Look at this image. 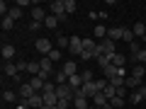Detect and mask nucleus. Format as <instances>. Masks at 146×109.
Instances as JSON below:
<instances>
[{"label": "nucleus", "instance_id": "1", "mask_svg": "<svg viewBox=\"0 0 146 109\" xmlns=\"http://www.w3.org/2000/svg\"><path fill=\"white\" fill-rule=\"evenodd\" d=\"M49 12H51L54 17H58V22H66V7H63V0H54V3H49Z\"/></svg>", "mask_w": 146, "mask_h": 109}, {"label": "nucleus", "instance_id": "2", "mask_svg": "<svg viewBox=\"0 0 146 109\" xmlns=\"http://www.w3.org/2000/svg\"><path fill=\"white\" fill-rule=\"evenodd\" d=\"M39 66H42V70H39V78H44L46 80L49 75L54 73V61L49 56H42V61H39Z\"/></svg>", "mask_w": 146, "mask_h": 109}, {"label": "nucleus", "instance_id": "3", "mask_svg": "<svg viewBox=\"0 0 146 109\" xmlns=\"http://www.w3.org/2000/svg\"><path fill=\"white\" fill-rule=\"evenodd\" d=\"M98 49H100V53H107V56H112V53H117L115 51V41L112 39H102V41H98Z\"/></svg>", "mask_w": 146, "mask_h": 109}, {"label": "nucleus", "instance_id": "4", "mask_svg": "<svg viewBox=\"0 0 146 109\" xmlns=\"http://www.w3.org/2000/svg\"><path fill=\"white\" fill-rule=\"evenodd\" d=\"M68 51H71L73 56H80V53H83V39H80V36H71Z\"/></svg>", "mask_w": 146, "mask_h": 109}, {"label": "nucleus", "instance_id": "5", "mask_svg": "<svg viewBox=\"0 0 146 109\" xmlns=\"http://www.w3.org/2000/svg\"><path fill=\"white\" fill-rule=\"evenodd\" d=\"M36 51L42 53V56H49V53L54 51V46H51L49 39H36Z\"/></svg>", "mask_w": 146, "mask_h": 109}, {"label": "nucleus", "instance_id": "6", "mask_svg": "<svg viewBox=\"0 0 146 109\" xmlns=\"http://www.w3.org/2000/svg\"><path fill=\"white\" fill-rule=\"evenodd\" d=\"M3 70H5V75H7V78H12V80L20 75V66H17V63H12V61H5Z\"/></svg>", "mask_w": 146, "mask_h": 109}, {"label": "nucleus", "instance_id": "7", "mask_svg": "<svg viewBox=\"0 0 146 109\" xmlns=\"http://www.w3.org/2000/svg\"><path fill=\"white\" fill-rule=\"evenodd\" d=\"M27 104H29V109H42V107H44V95H42V92L32 95V97L27 99Z\"/></svg>", "mask_w": 146, "mask_h": 109}, {"label": "nucleus", "instance_id": "8", "mask_svg": "<svg viewBox=\"0 0 146 109\" xmlns=\"http://www.w3.org/2000/svg\"><path fill=\"white\" fill-rule=\"evenodd\" d=\"M39 70H42L39 61H27V63H25V73H29L32 78H34V75H39Z\"/></svg>", "mask_w": 146, "mask_h": 109}, {"label": "nucleus", "instance_id": "9", "mask_svg": "<svg viewBox=\"0 0 146 109\" xmlns=\"http://www.w3.org/2000/svg\"><path fill=\"white\" fill-rule=\"evenodd\" d=\"M63 73H66V75H68V78H71V75H78V63H76V61H66V63H63Z\"/></svg>", "mask_w": 146, "mask_h": 109}, {"label": "nucleus", "instance_id": "10", "mask_svg": "<svg viewBox=\"0 0 146 109\" xmlns=\"http://www.w3.org/2000/svg\"><path fill=\"white\" fill-rule=\"evenodd\" d=\"M46 10H44V7H32V20H34V22H42V24H44V20H46Z\"/></svg>", "mask_w": 146, "mask_h": 109}, {"label": "nucleus", "instance_id": "11", "mask_svg": "<svg viewBox=\"0 0 146 109\" xmlns=\"http://www.w3.org/2000/svg\"><path fill=\"white\" fill-rule=\"evenodd\" d=\"M29 85H32V90H34V92H44V85H46V80L39 78V75H34V78L29 80Z\"/></svg>", "mask_w": 146, "mask_h": 109}, {"label": "nucleus", "instance_id": "12", "mask_svg": "<svg viewBox=\"0 0 146 109\" xmlns=\"http://www.w3.org/2000/svg\"><path fill=\"white\" fill-rule=\"evenodd\" d=\"M73 109H90V99L88 97H76L73 99Z\"/></svg>", "mask_w": 146, "mask_h": 109}, {"label": "nucleus", "instance_id": "13", "mask_svg": "<svg viewBox=\"0 0 146 109\" xmlns=\"http://www.w3.org/2000/svg\"><path fill=\"white\" fill-rule=\"evenodd\" d=\"M32 95H36V92H34V90H32V85H29V83L20 85V97H22V99H29Z\"/></svg>", "mask_w": 146, "mask_h": 109}, {"label": "nucleus", "instance_id": "14", "mask_svg": "<svg viewBox=\"0 0 146 109\" xmlns=\"http://www.w3.org/2000/svg\"><path fill=\"white\" fill-rule=\"evenodd\" d=\"M3 58L5 61H12L15 58V46L12 44H3Z\"/></svg>", "mask_w": 146, "mask_h": 109}, {"label": "nucleus", "instance_id": "15", "mask_svg": "<svg viewBox=\"0 0 146 109\" xmlns=\"http://www.w3.org/2000/svg\"><path fill=\"white\" fill-rule=\"evenodd\" d=\"M107 27H102V24H98V27H95V29H93V36H95V39H100V41H102V39H107Z\"/></svg>", "mask_w": 146, "mask_h": 109}, {"label": "nucleus", "instance_id": "16", "mask_svg": "<svg viewBox=\"0 0 146 109\" xmlns=\"http://www.w3.org/2000/svg\"><path fill=\"white\" fill-rule=\"evenodd\" d=\"M122 34H124V27H112V29L107 32V36L112 39V41H117V39H122Z\"/></svg>", "mask_w": 146, "mask_h": 109}, {"label": "nucleus", "instance_id": "17", "mask_svg": "<svg viewBox=\"0 0 146 109\" xmlns=\"http://www.w3.org/2000/svg\"><path fill=\"white\" fill-rule=\"evenodd\" d=\"M144 75H146V68L141 66V63H136V66L131 68V78H136V80H141V78H144Z\"/></svg>", "mask_w": 146, "mask_h": 109}, {"label": "nucleus", "instance_id": "18", "mask_svg": "<svg viewBox=\"0 0 146 109\" xmlns=\"http://www.w3.org/2000/svg\"><path fill=\"white\" fill-rule=\"evenodd\" d=\"M54 83H56V85H68V75L63 70H56V73H54Z\"/></svg>", "mask_w": 146, "mask_h": 109}, {"label": "nucleus", "instance_id": "19", "mask_svg": "<svg viewBox=\"0 0 146 109\" xmlns=\"http://www.w3.org/2000/svg\"><path fill=\"white\" fill-rule=\"evenodd\" d=\"M44 104H46V107H56V104H58L56 92H49V95H44Z\"/></svg>", "mask_w": 146, "mask_h": 109}, {"label": "nucleus", "instance_id": "20", "mask_svg": "<svg viewBox=\"0 0 146 109\" xmlns=\"http://www.w3.org/2000/svg\"><path fill=\"white\" fill-rule=\"evenodd\" d=\"M107 102H110V99L105 97L102 92H98V95H95V97H93V104H95V107H100V109H102V107H105V104H107Z\"/></svg>", "mask_w": 146, "mask_h": 109}, {"label": "nucleus", "instance_id": "21", "mask_svg": "<svg viewBox=\"0 0 146 109\" xmlns=\"http://www.w3.org/2000/svg\"><path fill=\"white\" fill-rule=\"evenodd\" d=\"M131 32H134V36H141V39H144V36H146V24H141V22H136V24L131 27Z\"/></svg>", "mask_w": 146, "mask_h": 109}, {"label": "nucleus", "instance_id": "22", "mask_svg": "<svg viewBox=\"0 0 146 109\" xmlns=\"http://www.w3.org/2000/svg\"><path fill=\"white\" fill-rule=\"evenodd\" d=\"M44 27H46V29H56V27H58V17L49 15L46 20H44Z\"/></svg>", "mask_w": 146, "mask_h": 109}, {"label": "nucleus", "instance_id": "23", "mask_svg": "<svg viewBox=\"0 0 146 109\" xmlns=\"http://www.w3.org/2000/svg\"><path fill=\"white\" fill-rule=\"evenodd\" d=\"M124 63H127V58L122 56V53H115V56H112V66L115 68H124Z\"/></svg>", "mask_w": 146, "mask_h": 109}, {"label": "nucleus", "instance_id": "24", "mask_svg": "<svg viewBox=\"0 0 146 109\" xmlns=\"http://www.w3.org/2000/svg\"><path fill=\"white\" fill-rule=\"evenodd\" d=\"M63 7H66V15H71V12L78 10V3L76 0H63Z\"/></svg>", "mask_w": 146, "mask_h": 109}, {"label": "nucleus", "instance_id": "25", "mask_svg": "<svg viewBox=\"0 0 146 109\" xmlns=\"http://www.w3.org/2000/svg\"><path fill=\"white\" fill-rule=\"evenodd\" d=\"M124 87H136V90H139L141 87V80H136V78L129 75V78H124Z\"/></svg>", "mask_w": 146, "mask_h": 109}, {"label": "nucleus", "instance_id": "26", "mask_svg": "<svg viewBox=\"0 0 146 109\" xmlns=\"http://www.w3.org/2000/svg\"><path fill=\"white\" fill-rule=\"evenodd\" d=\"M95 39H83V51H95Z\"/></svg>", "mask_w": 146, "mask_h": 109}, {"label": "nucleus", "instance_id": "27", "mask_svg": "<svg viewBox=\"0 0 146 109\" xmlns=\"http://www.w3.org/2000/svg\"><path fill=\"white\" fill-rule=\"evenodd\" d=\"M131 61H136V63H141V66H144V63H146V49H141L136 56H131Z\"/></svg>", "mask_w": 146, "mask_h": 109}, {"label": "nucleus", "instance_id": "28", "mask_svg": "<svg viewBox=\"0 0 146 109\" xmlns=\"http://www.w3.org/2000/svg\"><path fill=\"white\" fill-rule=\"evenodd\" d=\"M17 95L12 92V90H3V102H15Z\"/></svg>", "mask_w": 146, "mask_h": 109}, {"label": "nucleus", "instance_id": "29", "mask_svg": "<svg viewBox=\"0 0 146 109\" xmlns=\"http://www.w3.org/2000/svg\"><path fill=\"white\" fill-rule=\"evenodd\" d=\"M122 41L134 44V32H131V29H124V34H122Z\"/></svg>", "mask_w": 146, "mask_h": 109}, {"label": "nucleus", "instance_id": "30", "mask_svg": "<svg viewBox=\"0 0 146 109\" xmlns=\"http://www.w3.org/2000/svg\"><path fill=\"white\" fill-rule=\"evenodd\" d=\"M56 44H58V46H61V49H68V44H71V36H58V39H56Z\"/></svg>", "mask_w": 146, "mask_h": 109}, {"label": "nucleus", "instance_id": "31", "mask_svg": "<svg viewBox=\"0 0 146 109\" xmlns=\"http://www.w3.org/2000/svg\"><path fill=\"white\" fill-rule=\"evenodd\" d=\"M7 17H12V20H20V17H22V7H10V15H7Z\"/></svg>", "mask_w": 146, "mask_h": 109}, {"label": "nucleus", "instance_id": "32", "mask_svg": "<svg viewBox=\"0 0 146 109\" xmlns=\"http://www.w3.org/2000/svg\"><path fill=\"white\" fill-rule=\"evenodd\" d=\"M80 78H83V83H93V73H90L88 68H83V70H80Z\"/></svg>", "mask_w": 146, "mask_h": 109}, {"label": "nucleus", "instance_id": "33", "mask_svg": "<svg viewBox=\"0 0 146 109\" xmlns=\"http://www.w3.org/2000/svg\"><path fill=\"white\" fill-rule=\"evenodd\" d=\"M110 85H112V87H117V90H119V87H124V78H119V75H117V78H112V80H110Z\"/></svg>", "mask_w": 146, "mask_h": 109}, {"label": "nucleus", "instance_id": "34", "mask_svg": "<svg viewBox=\"0 0 146 109\" xmlns=\"http://www.w3.org/2000/svg\"><path fill=\"white\" fill-rule=\"evenodd\" d=\"M12 27H15V20H12V17H3V29H12Z\"/></svg>", "mask_w": 146, "mask_h": 109}, {"label": "nucleus", "instance_id": "35", "mask_svg": "<svg viewBox=\"0 0 146 109\" xmlns=\"http://www.w3.org/2000/svg\"><path fill=\"white\" fill-rule=\"evenodd\" d=\"M110 104H112L115 109H122V107H124V97H115V99H110Z\"/></svg>", "mask_w": 146, "mask_h": 109}, {"label": "nucleus", "instance_id": "36", "mask_svg": "<svg viewBox=\"0 0 146 109\" xmlns=\"http://www.w3.org/2000/svg\"><path fill=\"white\" fill-rule=\"evenodd\" d=\"M56 107H58V109H68V107H73V99H58Z\"/></svg>", "mask_w": 146, "mask_h": 109}, {"label": "nucleus", "instance_id": "37", "mask_svg": "<svg viewBox=\"0 0 146 109\" xmlns=\"http://www.w3.org/2000/svg\"><path fill=\"white\" fill-rule=\"evenodd\" d=\"M49 58H51L54 63H58V61H61V51H58V49H54V51L49 53Z\"/></svg>", "mask_w": 146, "mask_h": 109}, {"label": "nucleus", "instance_id": "38", "mask_svg": "<svg viewBox=\"0 0 146 109\" xmlns=\"http://www.w3.org/2000/svg\"><path fill=\"white\" fill-rule=\"evenodd\" d=\"M27 27H29V32H36V29H42V22H34V20H29V24H27Z\"/></svg>", "mask_w": 146, "mask_h": 109}, {"label": "nucleus", "instance_id": "39", "mask_svg": "<svg viewBox=\"0 0 146 109\" xmlns=\"http://www.w3.org/2000/svg\"><path fill=\"white\" fill-rule=\"evenodd\" d=\"M139 102H144V97H141V92L136 90V92L131 95V104H139Z\"/></svg>", "mask_w": 146, "mask_h": 109}, {"label": "nucleus", "instance_id": "40", "mask_svg": "<svg viewBox=\"0 0 146 109\" xmlns=\"http://www.w3.org/2000/svg\"><path fill=\"white\" fill-rule=\"evenodd\" d=\"M80 58H83V61H90V58H95V53L93 51H83V53H80Z\"/></svg>", "mask_w": 146, "mask_h": 109}, {"label": "nucleus", "instance_id": "41", "mask_svg": "<svg viewBox=\"0 0 146 109\" xmlns=\"http://www.w3.org/2000/svg\"><path fill=\"white\" fill-rule=\"evenodd\" d=\"M17 109H29V104H27V99H22V104H20Z\"/></svg>", "mask_w": 146, "mask_h": 109}, {"label": "nucleus", "instance_id": "42", "mask_svg": "<svg viewBox=\"0 0 146 109\" xmlns=\"http://www.w3.org/2000/svg\"><path fill=\"white\" fill-rule=\"evenodd\" d=\"M90 109H100V107H95V104H90Z\"/></svg>", "mask_w": 146, "mask_h": 109}, {"label": "nucleus", "instance_id": "43", "mask_svg": "<svg viewBox=\"0 0 146 109\" xmlns=\"http://www.w3.org/2000/svg\"><path fill=\"white\" fill-rule=\"evenodd\" d=\"M56 109H58V107H56Z\"/></svg>", "mask_w": 146, "mask_h": 109}]
</instances>
